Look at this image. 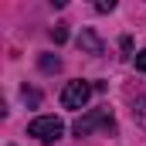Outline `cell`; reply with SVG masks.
Instances as JSON below:
<instances>
[{
    "label": "cell",
    "mask_w": 146,
    "mask_h": 146,
    "mask_svg": "<svg viewBox=\"0 0 146 146\" xmlns=\"http://www.w3.org/2000/svg\"><path fill=\"white\" fill-rule=\"evenodd\" d=\"M24 99H27V102H31V106H37V99H41V95H37L34 88H24Z\"/></svg>",
    "instance_id": "30bf717a"
},
{
    "label": "cell",
    "mask_w": 146,
    "mask_h": 146,
    "mask_svg": "<svg viewBox=\"0 0 146 146\" xmlns=\"http://www.w3.org/2000/svg\"><path fill=\"white\" fill-rule=\"evenodd\" d=\"M92 92H95V85H88V82H68L65 88H61V106L65 109H82L88 99H92Z\"/></svg>",
    "instance_id": "3957f363"
},
{
    "label": "cell",
    "mask_w": 146,
    "mask_h": 146,
    "mask_svg": "<svg viewBox=\"0 0 146 146\" xmlns=\"http://www.w3.org/2000/svg\"><path fill=\"white\" fill-rule=\"evenodd\" d=\"M133 119L146 129V99H136V106H133Z\"/></svg>",
    "instance_id": "5b68a950"
},
{
    "label": "cell",
    "mask_w": 146,
    "mask_h": 146,
    "mask_svg": "<svg viewBox=\"0 0 146 146\" xmlns=\"http://www.w3.org/2000/svg\"><path fill=\"white\" fill-rule=\"evenodd\" d=\"M61 133H65V126L54 115H37V119H31V126H27V136H34L41 143H58Z\"/></svg>",
    "instance_id": "7a4b0ae2"
},
{
    "label": "cell",
    "mask_w": 146,
    "mask_h": 146,
    "mask_svg": "<svg viewBox=\"0 0 146 146\" xmlns=\"http://www.w3.org/2000/svg\"><path fill=\"white\" fill-rule=\"evenodd\" d=\"M41 68H44V72H61V61L51 58V54H44V58H41Z\"/></svg>",
    "instance_id": "52a82bcc"
},
{
    "label": "cell",
    "mask_w": 146,
    "mask_h": 146,
    "mask_svg": "<svg viewBox=\"0 0 146 146\" xmlns=\"http://www.w3.org/2000/svg\"><path fill=\"white\" fill-rule=\"evenodd\" d=\"M78 44L88 51V54H102V41L95 37V31H82V37H78Z\"/></svg>",
    "instance_id": "277c9868"
},
{
    "label": "cell",
    "mask_w": 146,
    "mask_h": 146,
    "mask_svg": "<svg viewBox=\"0 0 146 146\" xmlns=\"http://www.w3.org/2000/svg\"><path fill=\"white\" fill-rule=\"evenodd\" d=\"M95 10H99V14H109V10H115V0H99Z\"/></svg>",
    "instance_id": "ba28073f"
},
{
    "label": "cell",
    "mask_w": 146,
    "mask_h": 146,
    "mask_svg": "<svg viewBox=\"0 0 146 146\" xmlns=\"http://www.w3.org/2000/svg\"><path fill=\"white\" fill-rule=\"evenodd\" d=\"M95 129H106V133H115V119H112L109 109H92L88 115H82L75 122V136H88Z\"/></svg>",
    "instance_id": "6da1fadb"
},
{
    "label": "cell",
    "mask_w": 146,
    "mask_h": 146,
    "mask_svg": "<svg viewBox=\"0 0 146 146\" xmlns=\"http://www.w3.org/2000/svg\"><path fill=\"white\" fill-rule=\"evenodd\" d=\"M51 41H54V44H65V41H68V24H58V27L51 31Z\"/></svg>",
    "instance_id": "8992f818"
},
{
    "label": "cell",
    "mask_w": 146,
    "mask_h": 146,
    "mask_svg": "<svg viewBox=\"0 0 146 146\" xmlns=\"http://www.w3.org/2000/svg\"><path fill=\"white\" fill-rule=\"evenodd\" d=\"M136 72L146 75V51H139V54H136Z\"/></svg>",
    "instance_id": "9c48e42d"
}]
</instances>
